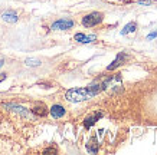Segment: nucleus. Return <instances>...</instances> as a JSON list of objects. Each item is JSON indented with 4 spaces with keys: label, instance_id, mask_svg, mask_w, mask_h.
Here are the masks:
<instances>
[{
    "label": "nucleus",
    "instance_id": "f03ea898",
    "mask_svg": "<svg viewBox=\"0 0 157 155\" xmlns=\"http://www.w3.org/2000/svg\"><path fill=\"white\" fill-rule=\"evenodd\" d=\"M101 20H102V14L101 13H91V14H88V16L84 17L82 23H84V26H86V28H91V26L98 24Z\"/></svg>",
    "mask_w": 157,
    "mask_h": 155
},
{
    "label": "nucleus",
    "instance_id": "f8f14e48",
    "mask_svg": "<svg viewBox=\"0 0 157 155\" xmlns=\"http://www.w3.org/2000/svg\"><path fill=\"white\" fill-rule=\"evenodd\" d=\"M6 79V75L5 73H2V75H0V82H2V80H5Z\"/></svg>",
    "mask_w": 157,
    "mask_h": 155
},
{
    "label": "nucleus",
    "instance_id": "423d86ee",
    "mask_svg": "<svg viewBox=\"0 0 157 155\" xmlns=\"http://www.w3.org/2000/svg\"><path fill=\"white\" fill-rule=\"evenodd\" d=\"M32 111H33V113L39 115V116H43V115H46V112H48V111H46V106L42 105V103H40V105H36Z\"/></svg>",
    "mask_w": 157,
    "mask_h": 155
},
{
    "label": "nucleus",
    "instance_id": "39448f33",
    "mask_svg": "<svg viewBox=\"0 0 157 155\" xmlns=\"http://www.w3.org/2000/svg\"><path fill=\"white\" fill-rule=\"evenodd\" d=\"M75 40L82 42V43H90V42H92V40H95V36H85V35L78 33V35H75Z\"/></svg>",
    "mask_w": 157,
    "mask_h": 155
},
{
    "label": "nucleus",
    "instance_id": "0eeeda50",
    "mask_svg": "<svg viewBox=\"0 0 157 155\" xmlns=\"http://www.w3.org/2000/svg\"><path fill=\"white\" fill-rule=\"evenodd\" d=\"M3 19H5L6 22L13 23V22H16V20H17V16H16L14 13H12V12H6V13L3 14Z\"/></svg>",
    "mask_w": 157,
    "mask_h": 155
},
{
    "label": "nucleus",
    "instance_id": "ddd939ff",
    "mask_svg": "<svg viewBox=\"0 0 157 155\" xmlns=\"http://www.w3.org/2000/svg\"><path fill=\"white\" fill-rule=\"evenodd\" d=\"M2 66H3V57L0 56V68H2Z\"/></svg>",
    "mask_w": 157,
    "mask_h": 155
},
{
    "label": "nucleus",
    "instance_id": "7ed1b4c3",
    "mask_svg": "<svg viewBox=\"0 0 157 155\" xmlns=\"http://www.w3.org/2000/svg\"><path fill=\"white\" fill-rule=\"evenodd\" d=\"M74 22L72 20H68V19H62V20H58L55 23L52 24V29L53 30H65V29H71Z\"/></svg>",
    "mask_w": 157,
    "mask_h": 155
},
{
    "label": "nucleus",
    "instance_id": "9b49d317",
    "mask_svg": "<svg viewBox=\"0 0 157 155\" xmlns=\"http://www.w3.org/2000/svg\"><path fill=\"white\" fill-rule=\"evenodd\" d=\"M134 28H136V24H128V26H127V28H125V30H123V33L131 32V30H134Z\"/></svg>",
    "mask_w": 157,
    "mask_h": 155
},
{
    "label": "nucleus",
    "instance_id": "20e7f679",
    "mask_svg": "<svg viewBox=\"0 0 157 155\" xmlns=\"http://www.w3.org/2000/svg\"><path fill=\"white\" fill-rule=\"evenodd\" d=\"M63 113H65V109L62 108L61 105H53L52 108H51V115L53 118H61V116H63Z\"/></svg>",
    "mask_w": 157,
    "mask_h": 155
},
{
    "label": "nucleus",
    "instance_id": "f257e3e1",
    "mask_svg": "<svg viewBox=\"0 0 157 155\" xmlns=\"http://www.w3.org/2000/svg\"><path fill=\"white\" fill-rule=\"evenodd\" d=\"M105 83H95L91 85L88 88H84V89H71L68 90L65 98L69 101V102H81V101H86V99H91L94 95H97L101 89H104Z\"/></svg>",
    "mask_w": 157,
    "mask_h": 155
},
{
    "label": "nucleus",
    "instance_id": "9d476101",
    "mask_svg": "<svg viewBox=\"0 0 157 155\" xmlns=\"http://www.w3.org/2000/svg\"><path fill=\"white\" fill-rule=\"evenodd\" d=\"M40 62L39 61H36V59H28L26 61V65H29V66H38Z\"/></svg>",
    "mask_w": 157,
    "mask_h": 155
},
{
    "label": "nucleus",
    "instance_id": "6e6552de",
    "mask_svg": "<svg viewBox=\"0 0 157 155\" xmlns=\"http://www.w3.org/2000/svg\"><path fill=\"white\" fill-rule=\"evenodd\" d=\"M101 116V113H97L95 116H91V118H88V119H86L85 121V127H91V125H92V124L95 122L97 119H98V118Z\"/></svg>",
    "mask_w": 157,
    "mask_h": 155
},
{
    "label": "nucleus",
    "instance_id": "1a4fd4ad",
    "mask_svg": "<svg viewBox=\"0 0 157 155\" xmlns=\"http://www.w3.org/2000/svg\"><path fill=\"white\" fill-rule=\"evenodd\" d=\"M121 61H123V56H118V57H117V61H115L114 63H113V65H109V66H108V71H111V69L117 68V66L120 65V62H121Z\"/></svg>",
    "mask_w": 157,
    "mask_h": 155
}]
</instances>
